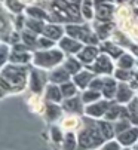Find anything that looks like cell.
<instances>
[{
  "mask_svg": "<svg viewBox=\"0 0 138 150\" xmlns=\"http://www.w3.org/2000/svg\"><path fill=\"white\" fill-rule=\"evenodd\" d=\"M28 66L8 62L0 69V98L12 94H19L28 86Z\"/></svg>",
  "mask_w": 138,
  "mask_h": 150,
  "instance_id": "cell-1",
  "label": "cell"
},
{
  "mask_svg": "<svg viewBox=\"0 0 138 150\" xmlns=\"http://www.w3.org/2000/svg\"><path fill=\"white\" fill-rule=\"evenodd\" d=\"M64 61V52L58 48H49V49H36L33 51V59L31 64L34 67L43 69V70H52L58 67Z\"/></svg>",
  "mask_w": 138,
  "mask_h": 150,
  "instance_id": "cell-2",
  "label": "cell"
},
{
  "mask_svg": "<svg viewBox=\"0 0 138 150\" xmlns=\"http://www.w3.org/2000/svg\"><path fill=\"white\" fill-rule=\"evenodd\" d=\"M114 18H116L119 30L131 40L138 42V21L134 19L132 9L128 5H122L114 12Z\"/></svg>",
  "mask_w": 138,
  "mask_h": 150,
  "instance_id": "cell-3",
  "label": "cell"
},
{
  "mask_svg": "<svg viewBox=\"0 0 138 150\" xmlns=\"http://www.w3.org/2000/svg\"><path fill=\"white\" fill-rule=\"evenodd\" d=\"M46 80H49V77L46 76L43 69L34 67L30 70L28 74V88L33 94H40L46 88Z\"/></svg>",
  "mask_w": 138,
  "mask_h": 150,
  "instance_id": "cell-4",
  "label": "cell"
},
{
  "mask_svg": "<svg viewBox=\"0 0 138 150\" xmlns=\"http://www.w3.org/2000/svg\"><path fill=\"white\" fill-rule=\"evenodd\" d=\"M13 16L3 5V2H0V42H6L8 36L11 34L13 28Z\"/></svg>",
  "mask_w": 138,
  "mask_h": 150,
  "instance_id": "cell-5",
  "label": "cell"
},
{
  "mask_svg": "<svg viewBox=\"0 0 138 150\" xmlns=\"http://www.w3.org/2000/svg\"><path fill=\"white\" fill-rule=\"evenodd\" d=\"M100 134H101V131H100L98 125H97V128L89 126L79 135V144L82 147H95L103 141V137Z\"/></svg>",
  "mask_w": 138,
  "mask_h": 150,
  "instance_id": "cell-6",
  "label": "cell"
},
{
  "mask_svg": "<svg viewBox=\"0 0 138 150\" xmlns=\"http://www.w3.org/2000/svg\"><path fill=\"white\" fill-rule=\"evenodd\" d=\"M58 46L62 52H67V54H79V51L83 48L82 42H79V40L70 37V36H64L62 39H59Z\"/></svg>",
  "mask_w": 138,
  "mask_h": 150,
  "instance_id": "cell-7",
  "label": "cell"
},
{
  "mask_svg": "<svg viewBox=\"0 0 138 150\" xmlns=\"http://www.w3.org/2000/svg\"><path fill=\"white\" fill-rule=\"evenodd\" d=\"M64 33H65V27H62L61 24L58 23H49L45 24V28H43V36H46L48 39L54 40V42H58L59 39L64 37Z\"/></svg>",
  "mask_w": 138,
  "mask_h": 150,
  "instance_id": "cell-8",
  "label": "cell"
},
{
  "mask_svg": "<svg viewBox=\"0 0 138 150\" xmlns=\"http://www.w3.org/2000/svg\"><path fill=\"white\" fill-rule=\"evenodd\" d=\"M45 98L48 100L49 103H57L59 104L62 101V92H61V88L58 86L57 83H48L46 85V88H45Z\"/></svg>",
  "mask_w": 138,
  "mask_h": 150,
  "instance_id": "cell-9",
  "label": "cell"
},
{
  "mask_svg": "<svg viewBox=\"0 0 138 150\" xmlns=\"http://www.w3.org/2000/svg\"><path fill=\"white\" fill-rule=\"evenodd\" d=\"M70 76H71V74L65 70L64 66H62V67H55V69H52V71L48 74L49 82L57 83V85H61V83H64V82H68V80H70Z\"/></svg>",
  "mask_w": 138,
  "mask_h": 150,
  "instance_id": "cell-10",
  "label": "cell"
},
{
  "mask_svg": "<svg viewBox=\"0 0 138 150\" xmlns=\"http://www.w3.org/2000/svg\"><path fill=\"white\" fill-rule=\"evenodd\" d=\"M39 36H40V34H37V33H34V31H31V30H28V28H24V30L21 31V42H22V43H25L30 49L36 51Z\"/></svg>",
  "mask_w": 138,
  "mask_h": 150,
  "instance_id": "cell-11",
  "label": "cell"
},
{
  "mask_svg": "<svg viewBox=\"0 0 138 150\" xmlns=\"http://www.w3.org/2000/svg\"><path fill=\"white\" fill-rule=\"evenodd\" d=\"M97 55H98V49H97L95 46H92V45L82 48V49L79 51V54H77V57H79V61H82V62H86V64H89V62H92V61H94V59L97 58Z\"/></svg>",
  "mask_w": 138,
  "mask_h": 150,
  "instance_id": "cell-12",
  "label": "cell"
},
{
  "mask_svg": "<svg viewBox=\"0 0 138 150\" xmlns=\"http://www.w3.org/2000/svg\"><path fill=\"white\" fill-rule=\"evenodd\" d=\"M113 69V64L110 61V58L107 55H100L97 57L95 59V66H94V70L97 73H110Z\"/></svg>",
  "mask_w": 138,
  "mask_h": 150,
  "instance_id": "cell-13",
  "label": "cell"
},
{
  "mask_svg": "<svg viewBox=\"0 0 138 150\" xmlns=\"http://www.w3.org/2000/svg\"><path fill=\"white\" fill-rule=\"evenodd\" d=\"M24 13H25L27 16H30V18L43 19V21H46V19H48V21H49V13L46 12L43 8L37 6V5H30V6H27Z\"/></svg>",
  "mask_w": 138,
  "mask_h": 150,
  "instance_id": "cell-14",
  "label": "cell"
},
{
  "mask_svg": "<svg viewBox=\"0 0 138 150\" xmlns=\"http://www.w3.org/2000/svg\"><path fill=\"white\" fill-rule=\"evenodd\" d=\"M113 15V6L110 3H97V9H95V16L100 21H110Z\"/></svg>",
  "mask_w": 138,
  "mask_h": 150,
  "instance_id": "cell-15",
  "label": "cell"
},
{
  "mask_svg": "<svg viewBox=\"0 0 138 150\" xmlns=\"http://www.w3.org/2000/svg\"><path fill=\"white\" fill-rule=\"evenodd\" d=\"M3 5L5 8L12 13V15H19V13H24L25 12V5L21 2V0H3Z\"/></svg>",
  "mask_w": 138,
  "mask_h": 150,
  "instance_id": "cell-16",
  "label": "cell"
},
{
  "mask_svg": "<svg viewBox=\"0 0 138 150\" xmlns=\"http://www.w3.org/2000/svg\"><path fill=\"white\" fill-rule=\"evenodd\" d=\"M62 109L65 112H82V101L76 97H70V98H65L62 101Z\"/></svg>",
  "mask_w": 138,
  "mask_h": 150,
  "instance_id": "cell-17",
  "label": "cell"
},
{
  "mask_svg": "<svg viewBox=\"0 0 138 150\" xmlns=\"http://www.w3.org/2000/svg\"><path fill=\"white\" fill-rule=\"evenodd\" d=\"M61 113H62V107H59L57 103H49L45 107V115L48 117V120H51V122L57 120L61 116Z\"/></svg>",
  "mask_w": 138,
  "mask_h": 150,
  "instance_id": "cell-18",
  "label": "cell"
},
{
  "mask_svg": "<svg viewBox=\"0 0 138 150\" xmlns=\"http://www.w3.org/2000/svg\"><path fill=\"white\" fill-rule=\"evenodd\" d=\"M45 24L46 23H45L43 19H36V18H30V16L25 18V28H28V30H31V31H34L37 34H42L43 33Z\"/></svg>",
  "mask_w": 138,
  "mask_h": 150,
  "instance_id": "cell-19",
  "label": "cell"
},
{
  "mask_svg": "<svg viewBox=\"0 0 138 150\" xmlns=\"http://www.w3.org/2000/svg\"><path fill=\"white\" fill-rule=\"evenodd\" d=\"M28 105H30V109L31 112L34 113H45V103L43 100L39 97V94H33L30 98H28Z\"/></svg>",
  "mask_w": 138,
  "mask_h": 150,
  "instance_id": "cell-20",
  "label": "cell"
},
{
  "mask_svg": "<svg viewBox=\"0 0 138 150\" xmlns=\"http://www.w3.org/2000/svg\"><path fill=\"white\" fill-rule=\"evenodd\" d=\"M79 125H80V120L76 116H67V117H64L61 120V128H62L64 131H67V132L74 131Z\"/></svg>",
  "mask_w": 138,
  "mask_h": 150,
  "instance_id": "cell-21",
  "label": "cell"
},
{
  "mask_svg": "<svg viewBox=\"0 0 138 150\" xmlns=\"http://www.w3.org/2000/svg\"><path fill=\"white\" fill-rule=\"evenodd\" d=\"M9 55H11V45L6 42H0V69L9 62Z\"/></svg>",
  "mask_w": 138,
  "mask_h": 150,
  "instance_id": "cell-22",
  "label": "cell"
},
{
  "mask_svg": "<svg viewBox=\"0 0 138 150\" xmlns=\"http://www.w3.org/2000/svg\"><path fill=\"white\" fill-rule=\"evenodd\" d=\"M138 137V131L137 129H131V131H126V132H119V141L122 144H132Z\"/></svg>",
  "mask_w": 138,
  "mask_h": 150,
  "instance_id": "cell-23",
  "label": "cell"
},
{
  "mask_svg": "<svg viewBox=\"0 0 138 150\" xmlns=\"http://www.w3.org/2000/svg\"><path fill=\"white\" fill-rule=\"evenodd\" d=\"M95 30H97V36L98 37L105 39L110 34V31H111V24L107 23V21H101V23L95 24Z\"/></svg>",
  "mask_w": 138,
  "mask_h": 150,
  "instance_id": "cell-24",
  "label": "cell"
},
{
  "mask_svg": "<svg viewBox=\"0 0 138 150\" xmlns=\"http://www.w3.org/2000/svg\"><path fill=\"white\" fill-rule=\"evenodd\" d=\"M91 79H92V74L88 71H79L77 74H74V83L79 88H85Z\"/></svg>",
  "mask_w": 138,
  "mask_h": 150,
  "instance_id": "cell-25",
  "label": "cell"
},
{
  "mask_svg": "<svg viewBox=\"0 0 138 150\" xmlns=\"http://www.w3.org/2000/svg\"><path fill=\"white\" fill-rule=\"evenodd\" d=\"M64 67H65V70L68 73L74 76V74H77L80 71V62L77 59H74V58H67L65 62H64Z\"/></svg>",
  "mask_w": 138,
  "mask_h": 150,
  "instance_id": "cell-26",
  "label": "cell"
},
{
  "mask_svg": "<svg viewBox=\"0 0 138 150\" xmlns=\"http://www.w3.org/2000/svg\"><path fill=\"white\" fill-rule=\"evenodd\" d=\"M107 110V104L105 103H100V104H95V105H89L86 109V115L89 116H101L104 115Z\"/></svg>",
  "mask_w": 138,
  "mask_h": 150,
  "instance_id": "cell-27",
  "label": "cell"
},
{
  "mask_svg": "<svg viewBox=\"0 0 138 150\" xmlns=\"http://www.w3.org/2000/svg\"><path fill=\"white\" fill-rule=\"evenodd\" d=\"M82 16L85 19H92L94 18V9H92V0H83L82 2V8H80Z\"/></svg>",
  "mask_w": 138,
  "mask_h": 150,
  "instance_id": "cell-28",
  "label": "cell"
},
{
  "mask_svg": "<svg viewBox=\"0 0 138 150\" xmlns=\"http://www.w3.org/2000/svg\"><path fill=\"white\" fill-rule=\"evenodd\" d=\"M59 88H61V92H62V97H64V98L74 97V94H76V83L64 82V83H61Z\"/></svg>",
  "mask_w": 138,
  "mask_h": 150,
  "instance_id": "cell-29",
  "label": "cell"
},
{
  "mask_svg": "<svg viewBox=\"0 0 138 150\" xmlns=\"http://www.w3.org/2000/svg\"><path fill=\"white\" fill-rule=\"evenodd\" d=\"M62 144H64V146H62L64 150H74V149H76V137H74V134L68 132V134L64 137Z\"/></svg>",
  "mask_w": 138,
  "mask_h": 150,
  "instance_id": "cell-30",
  "label": "cell"
},
{
  "mask_svg": "<svg viewBox=\"0 0 138 150\" xmlns=\"http://www.w3.org/2000/svg\"><path fill=\"white\" fill-rule=\"evenodd\" d=\"M54 43H55L54 40H51L46 36L40 34L39 39H37V48L36 49H49V48H54Z\"/></svg>",
  "mask_w": 138,
  "mask_h": 150,
  "instance_id": "cell-31",
  "label": "cell"
},
{
  "mask_svg": "<svg viewBox=\"0 0 138 150\" xmlns=\"http://www.w3.org/2000/svg\"><path fill=\"white\" fill-rule=\"evenodd\" d=\"M103 51L111 54L113 57H120V54H122V49L119 46H116L114 43H111V42H105V43L103 45Z\"/></svg>",
  "mask_w": 138,
  "mask_h": 150,
  "instance_id": "cell-32",
  "label": "cell"
},
{
  "mask_svg": "<svg viewBox=\"0 0 138 150\" xmlns=\"http://www.w3.org/2000/svg\"><path fill=\"white\" fill-rule=\"evenodd\" d=\"M131 89L126 86V85H120L119 86V91H117V100L119 101H129L131 100Z\"/></svg>",
  "mask_w": 138,
  "mask_h": 150,
  "instance_id": "cell-33",
  "label": "cell"
},
{
  "mask_svg": "<svg viewBox=\"0 0 138 150\" xmlns=\"http://www.w3.org/2000/svg\"><path fill=\"white\" fill-rule=\"evenodd\" d=\"M97 125H98V128H100V131H101L103 137H105V138H110V137L113 135V129H111L110 123H107V122H98Z\"/></svg>",
  "mask_w": 138,
  "mask_h": 150,
  "instance_id": "cell-34",
  "label": "cell"
},
{
  "mask_svg": "<svg viewBox=\"0 0 138 150\" xmlns=\"http://www.w3.org/2000/svg\"><path fill=\"white\" fill-rule=\"evenodd\" d=\"M132 66H134L132 57H131V55H123V54H122V57L119 58V67H120V69H129V67H132Z\"/></svg>",
  "mask_w": 138,
  "mask_h": 150,
  "instance_id": "cell-35",
  "label": "cell"
},
{
  "mask_svg": "<svg viewBox=\"0 0 138 150\" xmlns=\"http://www.w3.org/2000/svg\"><path fill=\"white\" fill-rule=\"evenodd\" d=\"M51 134H52V140L57 141V143H59V141L64 140V137H62V128L52 126V128H51Z\"/></svg>",
  "mask_w": 138,
  "mask_h": 150,
  "instance_id": "cell-36",
  "label": "cell"
},
{
  "mask_svg": "<svg viewBox=\"0 0 138 150\" xmlns=\"http://www.w3.org/2000/svg\"><path fill=\"white\" fill-rule=\"evenodd\" d=\"M114 82L113 80H110V82H107L105 85H104V95L105 97H111L113 95V92H114Z\"/></svg>",
  "mask_w": 138,
  "mask_h": 150,
  "instance_id": "cell-37",
  "label": "cell"
},
{
  "mask_svg": "<svg viewBox=\"0 0 138 150\" xmlns=\"http://www.w3.org/2000/svg\"><path fill=\"white\" fill-rule=\"evenodd\" d=\"M97 98H100V94L95 92V91H94V92H92V91L89 92V91H88V92H85V95H83V101H86V103L94 101V100H97Z\"/></svg>",
  "mask_w": 138,
  "mask_h": 150,
  "instance_id": "cell-38",
  "label": "cell"
},
{
  "mask_svg": "<svg viewBox=\"0 0 138 150\" xmlns=\"http://www.w3.org/2000/svg\"><path fill=\"white\" fill-rule=\"evenodd\" d=\"M103 150H120V149H119L117 143H110V144H105L103 147Z\"/></svg>",
  "mask_w": 138,
  "mask_h": 150,
  "instance_id": "cell-39",
  "label": "cell"
},
{
  "mask_svg": "<svg viewBox=\"0 0 138 150\" xmlns=\"http://www.w3.org/2000/svg\"><path fill=\"white\" fill-rule=\"evenodd\" d=\"M116 76H117L119 79H129V77H131L129 73H126L125 70H117V71H116Z\"/></svg>",
  "mask_w": 138,
  "mask_h": 150,
  "instance_id": "cell-40",
  "label": "cell"
},
{
  "mask_svg": "<svg viewBox=\"0 0 138 150\" xmlns=\"http://www.w3.org/2000/svg\"><path fill=\"white\" fill-rule=\"evenodd\" d=\"M22 3H24L25 6H30V5H34L36 3V0H21Z\"/></svg>",
  "mask_w": 138,
  "mask_h": 150,
  "instance_id": "cell-41",
  "label": "cell"
},
{
  "mask_svg": "<svg viewBox=\"0 0 138 150\" xmlns=\"http://www.w3.org/2000/svg\"><path fill=\"white\" fill-rule=\"evenodd\" d=\"M119 3H122V5H126V3H131L132 0H117Z\"/></svg>",
  "mask_w": 138,
  "mask_h": 150,
  "instance_id": "cell-42",
  "label": "cell"
},
{
  "mask_svg": "<svg viewBox=\"0 0 138 150\" xmlns=\"http://www.w3.org/2000/svg\"><path fill=\"white\" fill-rule=\"evenodd\" d=\"M67 2H70V3H74V5H79L82 0H67Z\"/></svg>",
  "mask_w": 138,
  "mask_h": 150,
  "instance_id": "cell-43",
  "label": "cell"
},
{
  "mask_svg": "<svg viewBox=\"0 0 138 150\" xmlns=\"http://www.w3.org/2000/svg\"><path fill=\"white\" fill-rule=\"evenodd\" d=\"M132 52H134L135 55H138V45H137V46H132Z\"/></svg>",
  "mask_w": 138,
  "mask_h": 150,
  "instance_id": "cell-44",
  "label": "cell"
},
{
  "mask_svg": "<svg viewBox=\"0 0 138 150\" xmlns=\"http://www.w3.org/2000/svg\"><path fill=\"white\" fill-rule=\"evenodd\" d=\"M105 2H110V0H97V3H105Z\"/></svg>",
  "mask_w": 138,
  "mask_h": 150,
  "instance_id": "cell-45",
  "label": "cell"
},
{
  "mask_svg": "<svg viewBox=\"0 0 138 150\" xmlns=\"http://www.w3.org/2000/svg\"><path fill=\"white\" fill-rule=\"evenodd\" d=\"M135 3H137V6H138V0H135Z\"/></svg>",
  "mask_w": 138,
  "mask_h": 150,
  "instance_id": "cell-46",
  "label": "cell"
},
{
  "mask_svg": "<svg viewBox=\"0 0 138 150\" xmlns=\"http://www.w3.org/2000/svg\"><path fill=\"white\" fill-rule=\"evenodd\" d=\"M0 2H3V0H0Z\"/></svg>",
  "mask_w": 138,
  "mask_h": 150,
  "instance_id": "cell-47",
  "label": "cell"
},
{
  "mask_svg": "<svg viewBox=\"0 0 138 150\" xmlns=\"http://www.w3.org/2000/svg\"><path fill=\"white\" fill-rule=\"evenodd\" d=\"M137 150H138V149H137Z\"/></svg>",
  "mask_w": 138,
  "mask_h": 150,
  "instance_id": "cell-48",
  "label": "cell"
}]
</instances>
